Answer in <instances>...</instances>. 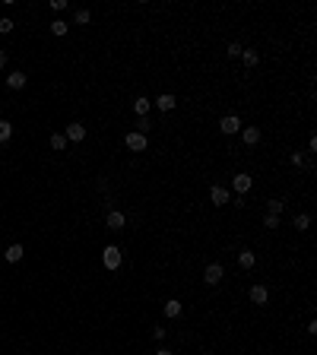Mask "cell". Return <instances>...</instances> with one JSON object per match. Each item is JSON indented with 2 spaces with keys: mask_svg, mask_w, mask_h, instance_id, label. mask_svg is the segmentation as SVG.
Returning <instances> with one entry per match:
<instances>
[{
  "mask_svg": "<svg viewBox=\"0 0 317 355\" xmlns=\"http://www.w3.org/2000/svg\"><path fill=\"white\" fill-rule=\"evenodd\" d=\"M121 260H124V254H121L118 244H108L102 251V263L108 266V270H121Z\"/></svg>",
  "mask_w": 317,
  "mask_h": 355,
  "instance_id": "6da1fadb",
  "label": "cell"
},
{
  "mask_svg": "<svg viewBox=\"0 0 317 355\" xmlns=\"http://www.w3.org/2000/svg\"><path fill=\"white\" fill-rule=\"evenodd\" d=\"M222 279H225V266H222V263H210V266H206V273H203V283L206 285H219Z\"/></svg>",
  "mask_w": 317,
  "mask_h": 355,
  "instance_id": "7a4b0ae2",
  "label": "cell"
},
{
  "mask_svg": "<svg viewBox=\"0 0 317 355\" xmlns=\"http://www.w3.org/2000/svg\"><path fill=\"white\" fill-rule=\"evenodd\" d=\"M251 187H254V178H251V175H244V171H241V175H235V178H232V190L238 193V197H244V193L251 190Z\"/></svg>",
  "mask_w": 317,
  "mask_h": 355,
  "instance_id": "3957f363",
  "label": "cell"
},
{
  "mask_svg": "<svg viewBox=\"0 0 317 355\" xmlns=\"http://www.w3.org/2000/svg\"><path fill=\"white\" fill-rule=\"evenodd\" d=\"M124 143H127V149H133V152H143V149H146V133L130 130V133L124 137Z\"/></svg>",
  "mask_w": 317,
  "mask_h": 355,
  "instance_id": "277c9868",
  "label": "cell"
},
{
  "mask_svg": "<svg viewBox=\"0 0 317 355\" xmlns=\"http://www.w3.org/2000/svg\"><path fill=\"white\" fill-rule=\"evenodd\" d=\"M222 133H225V137H235V133H241V118H235V115H225L222 118Z\"/></svg>",
  "mask_w": 317,
  "mask_h": 355,
  "instance_id": "5b68a950",
  "label": "cell"
},
{
  "mask_svg": "<svg viewBox=\"0 0 317 355\" xmlns=\"http://www.w3.org/2000/svg\"><path fill=\"white\" fill-rule=\"evenodd\" d=\"M64 137H67V143H83V140H86V127L83 124H70L64 130Z\"/></svg>",
  "mask_w": 317,
  "mask_h": 355,
  "instance_id": "8992f818",
  "label": "cell"
},
{
  "mask_svg": "<svg viewBox=\"0 0 317 355\" xmlns=\"http://www.w3.org/2000/svg\"><path fill=\"white\" fill-rule=\"evenodd\" d=\"M210 200H213L216 206H225V203H228V187L213 184V187H210Z\"/></svg>",
  "mask_w": 317,
  "mask_h": 355,
  "instance_id": "52a82bcc",
  "label": "cell"
},
{
  "mask_svg": "<svg viewBox=\"0 0 317 355\" xmlns=\"http://www.w3.org/2000/svg\"><path fill=\"white\" fill-rule=\"evenodd\" d=\"M149 108H152V102L146 95L133 98V115H137V118H149Z\"/></svg>",
  "mask_w": 317,
  "mask_h": 355,
  "instance_id": "ba28073f",
  "label": "cell"
},
{
  "mask_svg": "<svg viewBox=\"0 0 317 355\" xmlns=\"http://www.w3.org/2000/svg\"><path fill=\"white\" fill-rule=\"evenodd\" d=\"M105 222H108V229H111V232H121V229H124V222H127V219H124V213H121V210H111V213H108V219H105Z\"/></svg>",
  "mask_w": 317,
  "mask_h": 355,
  "instance_id": "9c48e42d",
  "label": "cell"
},
{
  "mask_svg": "<svg viewBox=\"0 0 317 355\" xmlns=\"http://www.w3.org/2000/svg\"><path fill=\"white\" fill-rule=\"evenodd\" d=\"M241 140H244V146H257L260 143V127H241Z\"/></svg>",
  "mask_w": 317,
  "mask_h": 355,
  "instance_id": "30bf717a",
  "label": "cell"
},
{
  "mask_svg": "<svg viewBox=\"0 0 317 355\" xmlns=\"http://www.w3.org/2000/svg\"><path fill=\"white\" fill-rule=\"evenodd\" d=\"M152 105H156L159 111H171L174 105H178V98H174L171 92H162V95H159V98H156V102H152Z\"/></svg>",
  "mask_w": 317,
  "mask_h": 355,
  "instance_id": "8fae6325",
  "label": "cell"
},
{
  "mask_svg": "<svg viewBox=\"0 0 317 355\" xmlns=\"http://www.w3.org/2000/svg\"><path fill=\"white\" fill-rule=\"evenodd\" d=\"M247 295H251V301H254V305H267V301H269L267 285H251V292H247Z\"/></svg>",
  "mask_w": 317,
  "mask_h": 355,
  "instance_id": "7c38bea8",
  "label": "cell"
},
{
  "mask_svg": "<svg viewBox=\"0 0 317 355\" xmlns=\"http://www.w3.org/2000/svg\"><path fill=\"white\" fill-rule=\"evenodd\" d=\"M23 244H10V247H6V251H3V260H6V263H19V260H23Z\"/></svg>",
  "mask_w": 317,
  "mask_h": 355,
  "instance_id": "4fadbf2b",
  "label": "cell"
},
{
  "mask_svg": "<svg viewBox=\"0 0 317 355\" xmlns=\"http://www.w3.org/2000/svg\"><path fill=\"white\" fill-rule=\"evenodd\" d=\"M6 86H10V89H23V86H25V73L23 70H13L10 76H6Z\"/></svg>",
  "mask_w": 317,
  "mask_h": 355,
  "instance_id": "5bb4252c",
  "label": "cell"
},
{
  "mask_svg": "<svg viewBox=\"0 0 317 355\" xmlns=\"http://www.w3.org/2000/svg\"><path fill=\"white\" fill-rule=\"evenodd\" d=\"M254 263H257V257H254V251H247V247H244V251L238 254V266H241V270H251Z\"/></svg>",
  "mask_w": 317,
  "mask_h": 355,
  "instance_id": "9a60e30c",
  "label": "cell"
},
{
  "mask_svg": "<svg viewBox=\"0 0 317 355\" xmlns=\"http://www.w3.org/2000/svg\"><path fill=\"white\" fill-rule=\"evenodd\" d=\"M241 60H244V67H257L260 64V51L244 48V51H241Z\"/></svg>",
  "mask_w": 317,
  "mask_h": 355,
  "instance_id": "2e32d148",
  "label": "cell"
},
{
  "mask_svg": "<svg viewBox=\"0 0 317 355\" xmlns=\"http://www.w3.org/2000/svg\"><path fill=\"white\" fill-rule=\"evenodd\" d=\"M162 314H165V317H178V314H181V301L178 298H168L165 308H162Z\"/></svg>",
  "mask_w": 317,
  "mask_h": 355,
  "instance_id": "e0dca14e",
  "label": "cell"
},
{
  "mask_svg": "<svg viewBox=\"0 0 317 355\" xmlns=\"http://www.w3.org/2000/svg\"><path fill=\"white\" fill-rule=\"evenodd\" d=\"M51 149L54 152H64L67 149V137H64V133H51Z\"/></svg>",
  "mask_w": 317,
  "mask_h": 355,
  "instance_id": "ac0fdd59",
  "label": "cell"
},
{
  "mask_svg": "<svg viewBox=\"0 0 317 355\" xmlns=\"http://www.w3.org/2000/svg\"><path fill=\"white\" fill-rule=\"evenodd\" d=\"M73 23H76V25H89L92 23V13L89 10H76V13H73Z\"/></svg>",
  "mask_w": 317,
  "mask_h": 355,
  "instance_id": "d6986e66",
  "label": "cell"
},
{
  "mask_svg": "<svg viewBox=\"0 0 317 355\" xmlns=\"http://www.w3.org/2000/svg\"><path fill=\"white\" fill-rule=\"evenodd\" d=\"M10 137H13V124L10 120H0V143H10Z\"/></svg>",
  "mask_w": 317,
  "mask_h": 355,
  "instance_id": "ffe728a7",
  "label": "cell"
},
{
  "mask_svg": "<svg viewBox=\"0 0 317 355\" xmlns=\"http://www.w3.org/2000/svg\"><path fill=\"white\" fill-rule=\"evenodd\" d=\"M51 32H54V35H67V32H70V23H64V19H54V23H51Z\"/></svg>",
  "mask_w": 317,
  "mask_h": 355,
  "instance_id": "44dd1931",
  "label": "cell"
},
{
  "mask_svg": "<svg viewBox=\"0 0 317 355\" xmlns=\"http://www.w3.org/2000/svg\"><path fill=\"white\" fill-rule=\"evenodd\" d=\"M282 210H286V203H282V200H269V203H267V216H279Z\"/></svg>",
  "mask_w": 317,
  "mask_h": 355,
  "instance_id": "7402d4cb",
  "label": "cell"
},
{
  "mask_svg": "<svg viewBox=\"0 0 317 355\" xmlns=\"http://www.w3.org/2000/svg\"><path fill=\"white\" fill-rule=\"evenodd\" d=\"M308 225H311V216H308V213H298V216H295V229H298V232H305Z\"/></svg>",
  "mask_w": 317,
  "mask_h": 355,
  "instance_id": "603a6c76",
  "label": "cell"
},
{
  "mask_svg": "<svg viewBox=\"0 0 317 355\" xmlns=\"http://www.w3.org/2000/svg\"><path fill=\"white\" fill-rule=\"evenodd\" d=\"M241 51H244V48H241L238 42H228V45H225V54H228V57H241Z\"/></svg>",
  "mask_w": 317,
  "mask_h": 355,
  "instance_id": "cb8c5ba5",
  "label": "cell"
},
{
  "mask_svg": "<svg viewBox=\"0 0 317 355\" xmlns=\"http://www.w3.org/2000/svg\"><path fill=\"white\" fill-rule=\"evenodd\" d=\"M264 229H279V216H264Z\"/></svg>",
  "mask_w": 317,
  "mask_h": 355,
  "instance_id": "d4e9b609",
  "label": "cell"
},
{
  "mask_svg": "<svg viewBox=\"0 0 317 355\" xmlns=\"http://www.w3.org/2000/svg\"><path fill=\"white\" fill-rule=\"evenodd\" d=\"M289 162H292L295 168H301V165H305V156H301V152H292V156H289Z\"/></svg>",
  "mask_w": 317,
  "mask_h": 355,
  "instance_id": "484cf974",
  "label": "cell"
},
{
  "mask_svg": "<svg viewBox=\"0 0 317 355\" xmlns=\"http://www.w3.org/2000/svg\"><path fill=\"white\" fill-rule=\"evenodd\" d=\"M0 32H3V35H6V32H13V19H10V16L0 19Z\"/></svg>",
  "mask_w": 317,
  "mask_h": 355,
  "instance_id": "4316f807",
  "label": "cell"
},
{
  "mask_svg": "<svg viewBox=\"0 0 317 355\" xmlns=\"http://www.w3.org/2000/svg\"><path fill=\"white\" fill-rule=\"evenodd\" d=\"M149 127H152V124H149V118H140V120H137V133H146Z\"/></svg>",
  "mask_w": 317,
  "mask_h": 355,
  "instance_id": "83f0119b",
  "label": "cell"
},
{
  "mask_svg": "<svg viewBox=\"0 0 317 355\" xmlns=\"http://www.w3.org/2000/svg\"><path fill=\"white\" fill-rule=\"evenodd\" d=\"M152 336H156V339H165L168 330H165V327H152Z\"/></svg>",
  "mask_w": 317,
  "mask_h": 355,
  "instance_id": "f1b7e54d",
  "label": "cell"
},
{
  "mask_svg": "<svg viewBox=\"0 0 317 355\" xmlns=\"http://www.w3.org/2000/svg\"><path fill=\"white\" fill-rule=\"evenodd\" d=\"M6 60H10V57H6V51H0V67H6Z\"/></svg>",
  "mask_w": 317,
  "mask_h": 355,
  "instance_id": "f546056e",
  "label": "cell"
},
{
  "mask_svg": "<svg viewBox=\"0 0 317 355\" xmlns=\"http://www.w3.org/2000/svg\"><path fill=\"white\" fill-rule=\"evenodd\" d=\"M156 355H171V349H159V352H156Z\"/></svg>",
  "mask_w": 317,
  "mask_h": 355,
  "instance_id": "4dcf8cb0",
  "label": "cell"
},
{
  "mask_svg": "<svg viewBox=\"0 0 317 355\" xmlns=\"http://www.w3.org/2000/svg\"><path fill=\"white\" fill-rule=\"evenodd\" d=\"M0 86H3V83H0Z\"/></svg>",
  "mask_w": 317,
  "mask_h": 355,
  "instance_id": "1f68e13d",
  "label": "cell"
}]
</instances>
